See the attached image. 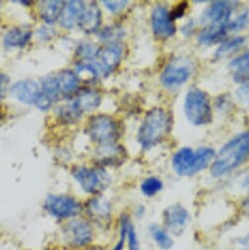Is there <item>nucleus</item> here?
<instances>
[{
    "label": "nucleus",
    "mask_w": 249,
    "mask_h": 250,
    "mask_svg": "<svg viewBox=\"0 0 249 250\" xmlns=\"http://www.w3.org/2000/svg\"><path fill=\"white\" fill-rule=\"evenodd\" d=\"M237 2L234 1H214L203 12L202 23L205 27L198 35V41L202 44H212L222 41L228 32V25L230 21L232 11Z\"/></svg>",
    "instance_id": "1"
},
{
    "label": "nucleus",
    "mask_w": 249,
    "mask_h": 250,
    "mask_svg": "<svg viewBox=\"0 0 249 250\" xmlns=\"http://www.w3.org/2000/svg\"><path fill=\"white\" fill-rule=\"evenodd\" d=\"M249 158V132L237 135L227 143L217 155H215L211 173L214 177H223Z\"/></svg>",
    "instance_id": "2"
},
{
    "label": "nucleus",
    "mask_w": 249,
    "mask_h": 250,
    "mask_svg": "<svg viewBox=\"0 0 249 250\" xmlns=\"http://www.w3.org/2000/svg\"><path fill=\"white\" fill-rule=\"evenodd\" d=\"M171 130V117L163 108L148 111L141 125L138 141L141 146L148 150L159 145Z\"/></svg>",
    "instance_id": "3"
},
{
    "label": "nucleus",
    "mask_w": 249,
    "mask_h": 250,
    "mask_svg": "<svg viewBox=\"0 0 249 250\" xmlns=\"http://www.w3.org/2000/svg\"><path fill=\"white\" fill-rule=\"evenodd\" d=\"M215 158V151L200 147L196 151L189 147L181 148L173 157V168L180 176L190 177L206 169Z\"/></svg>",
    "instance_id": "4"
},
{
    "label": "nucleus",
    "mask_w": 249,
    "mask_h": 250,
    "mask_svg": "<svg viewBox=\"0 0 249 250\" xmlns=\"http://www.w3.org/2000/svg\"><path fill=\"white\" fill-rule=\"evenodd\" d=\"M63 244L71 250H84L93 244L94 229L85 219L74 218L65 224L61 230Z\"/></svg>",
    "instance_id": "5"
},
{
    "label": "nucleus",
    "mask_w": 249,
    "mask_h": 250,
    "mask_svg": "<svg viewBox=\"0 0 249 250\" xmlns=\"http://www.w3.org/2000/svg\"><path fill=\"white\" fill-rule=\"evenodd\" d=\"M185 113L195 126L209 124L212 120V107L208 95L199 88L191 87L186 95Z\"/></svg>",
    "instance_id": "6"
},
{
    "label": "nucleus",
    "mask_w": 249,
    "mask_h": 250,
    "mask_svg": "<svg viewBox=\"0 0 249 250\" xmlns=\"http://www.w3.org/2000/svg\"><path fill=\"white\" fill-rule=\"evenodd\" d=\"M86 134L89 138L101 146L115 145L121 137V129L118 122L108 115H95L87 123Z\"/></svg>",
    "instance_id": "7"
},
{
    "label": "nucleus",
    "mask_w": 249,
    "mask_h": 250,
    "mask_svg": "<svg viewBox=\"0 0 249 250\" xmlns=\"http://www.w3.org/2000/svg\"><path fill=\"white\" fill-rule=\"evenodd\" d=\"M72 175L84 192L94 196L101 194L110 185V176L101 167H75Z\"/></svg>",
    "instance_id": "8"
},
{
    "label": "nucleus",
    "mask_w": 249,
    "mask_h": 250,
    "mask_svg": "<svg viewBox=\"0 0 249 250\" xmlns=\"http://www.w3.org/2000/svg\"><path fill=\"white\" fill-rule=\"evenodd\" d=\"M44 210L57 220H71L82 211V204L73 196L66 194H49L43 204Z\"/></svg>",
    "instance_id": "9"
},
{
    "label": "nucleus",
    "mask_w": 249,
    "mask_h": 250,
    "mask_svg": "<svg viewBox=\"0 0 249 250\" xmlns=\"http://www.w3.org/2000/svg\"><path fill=\"white\" fill-rule=\"evenodd\" d=\"M194 70V63L191 59L180 56L171 60L161 74V83L168 88H175L183 85L190 78Z\"/></svg>",
    "instance_id": "10"
},
{
    "label": "nucleus",
    "mask_w": 249,
    "mask_h": 250,
    "mask_svg": "<svg viewBox=\"0 0 249 250\" xmlns=\"http://www.w3.org/2000/svg\"><path fill=\"white\" fill-rule=\"evenodd\" d=\"M123 55V46L120 42L108 43L98 48L96 54L89 61L96 70L98 77H107L119 66Z\"/></svg>",
    "instance_id": "11"
},
{
    "label": "nucleus",
    "mask_w": 249,
    "mask_h": 250,
    "mask_svg": "<svg viewBox=\"0 0 249 250\" xmlns=\"http://www.w3.org/2000/svg\"><path fill=\"white\" fill-rule=\"evenodd\" d=\"M190 220L188 211L180 203H174L163 212V227L174 235H180L187 229Z\"/></svg>",
    "instance_id": "12"
},
{
    "label": "nucleus",
    "mask_w": 249,
    "mask_h": 250,
    "mask_svg": "<svg viewBox=\"0 0 249 250\" xmlns=\"http://www.w3.org/2000/svg\"><path fill=\"white\" fill-rule=\"evenodd\" d=\"M84 210L92 225L94 224L99 228H107L110 224L112 206L106 198L100 195L90 198L85 203Z\"/></svg>",
    "instance_id": "13"
},
{
    "label": "nucleus",
    "mask_w": 249,
    "mask_h": 250,
    "mask_svg": "<svg viewBox=\"0 0 249 250\" xmlns=\"http://www.w3.org/2000/svg\"><path fill=\"white\" fill-rule=\"evenodd\" d=\"M151 27L154 35L160 39H169L176 33L171 12L163 6H156L151 13Z\"/></svg>",
    "instance_id": "14"
},
{
    "label": "nucleus",
    "mask_w": 249,
    "mask_h": 250,
    "mask_svg": "<svg viewBox=\"0 0 249 250\" xmlns=\"http://www.w3.org/2000/svg\"><path fill=\"white\" fill-rule=\"evenodd\" d=\"M101 102L98 91L90 88H83L75 93L70 105L82 116L83 113L96 109Z\"/></svg>",
    "instance_id": "15"
},
{
    "label": "nucleus",
    "mask_w": 249,
    "mask_h": 250,
    "mask_svg": "<svg viewBox=\"0 0 249 250\" xmlns=\"http://www.w3.org/2000/svg\"><path fill=\"white\" fill-rule=\"evenodd\" d=\"M11 91L13 95L21 102L26 104H37L42 93V88L33 81L25 80L16 83Z\"/></svg>",
    "instance_id": "16"
},
{
    "label": "nucleus",
    "mask_w": 249,
    "mask_h": 250,
    "mask_svg": "<svg viewBox=\"0 0 249 250\" xmlns=\"http://www.w3.org/2000/svg\"><path fill=\"white\" fill-rule=\"evenodd\" d=\"M126 150L121 146H101L96 151V158L99 164L104 166H118L126 160Z\"/></svg>",
    "instance_id": "17"
},
{
    "label": "nucleus",
    "mask_w": 249,
    "mask_h": 250,
    "mask_svg": "<svg viewBox=\"0 0 249 250\" xmlns=\"http://www.w3.org/2000/svg\"><path fill=\"white\" fill-rule=\"evenodd\" d=\"M85 9V4L83 1H68L64 3L60 16V24L66 29H73L79 25L80 19Z\"/></svg>",
    "instance_id": "18"
},
{
    "label": "nucleus",
    "mask_w": 249,
    "mask_h": 250,
    "mask_svg": "<svg viewBox=\"0 0 249 250\" xmlns=\"http://www.w3.org/2000/svg\"><path fill=\"white\" fill-rule=\"evenodd\" d=\"M101 11L95 2L85 5V9L80 19L79 27L85 33L91 34L98 31L101 24Z\"/></svg>",
    "instance_id": "19"
},
{
    "label": "nucleus",
    "mask_w": 249,
    "mask_h": 250,
    "mask_svg": "<svg viewBox=\"0 0 249 250\" xmlns=\"http://www.w3.org/2000/svg\"><path fill=\"white\" fill-rule=\"evenodd\" d=\"M55 79L61 97L72 96L77 92L80 80L73 71L64 70L58 73Z\"/></svg>",
    "instance_id": "20"
},
{
    "label": "nucleus",
    "mask_w": 249,
    "mask_h": 250,
    "mask_svg": "<svg viewBox=\"0 0 249 250\" xmlns=\"http://www.w3.org/2000/svg\"><path fill=\"white\" fill-rule=\"evenodd\" d=\"M32 38V32L26 28H15L10 30L4 37V44L7 47H23Z\"/></svg>",
    "instance_id": "21"
},
{
    "label": "nucleus",
    "mask_w": 249,
    "mask_h": 250,
    "mask_svg": "<svg viewBox=\"0 0 249 250\" xmlns=\"http://www.w3.org/2000/svg\"><path fill=\"white\" fill-rule=\"evenodd\" d=\"M149 233L155 245L161 250H170L173 247V237L164 227L155 224L151 225L149 227Z\"/></svg>",
    "instance_id": "22"
},
{
    "label": "nucleus",
    "mask_w": 249,
    "mask_h": 250,
    "mask_svg": "<svg viewBox=\"0 0 249 250\" xmlns=\"http://www.w3.org/2000/svg\"><path fill=\"white\" fill-rule=\"evenodd\" d=\"M64 2L62 1H42L41 2L40 13L42 19L47 24H53L60 19Z\"/></svg>",
    "instance_id": "23"
},
{
    "label": "nucleus",
    "mask_w": 249,
    "mask_h": 250,
    "mask_svg": "<svg viewBox=\"0 0 249 250\" xmlns=\"http://www.w3.org/2000/svg\"><path fill=\"white\" fill-rule=\"evenodd\" d=\"M246 43V39L244 37H234L231 39L226 40L222 44L217 48L215 55L218 58L226 57L231 55L232 53L241 49Z\"/></svg>",
    "instance_id": "24"
},
{
    "label": "nucleus",
    "mask_w": 249,
    "mask_h": 250,
    "mask_svg": "<svg viewBox=\"0 0 249 250\" xmlns=\"http://www.w3.org/2000/svg\"><path fill=\"white\" fill-rule=\"evenodd\" d=\"M229 69L232 71L235 77H248L249 76V49L244 53L234 58L230 64Z\"/></svg>",
    "instance_id": "25"
},
{
    "label": "nucleus",
    "mask_w": 249,
    "mask_h": 250,
    "mask_svg": "<svg viewBox=\"0 0 249 250\" xmlns=\"http://www.w3.org/2000/svg\"><path fill=\"white\" fill-rule=\"evenodd\" d=\"M163 188V183L160 179L156 177L146 178L141 186V189L145 196L152 197L160 192Z\"/></svg>",
    "instance_id": "26"
},
{
    "label": "nucleus",
    "mask_w": 249,
    "mask_h": 250,
    "mask_svg": "<svg viewBox=\"0 0 249 250\" xmlns=\"http://www.w3.org/2000/svg\"><path fill=\"white\" fill-rule=\"evenodd\" d=\"M131 218L128 215H123L120 219V229H119V238L112 247L111 250H124L127 244V228Z\"/></svg>",
    "instance_id": "27"
},
{
    "label": "nucleus",
    "mask_w": 249,
    "mask_h": 250,
    "mask_svg": "<svg viewBox=\"0 0 249 250\" xmlns=\"http://www.w3.org/2000/svg\"><path fill=\"white\" fill-rule=\"evenodd\" d=\"M127 246L128 250H141V243L139 239V235L137 232V229L132 222V220L129 222L128 228H127Z\"/></svg>",
    "instance_id": "28"
},
{
    "label": "nucleus",
    "mask_w": 249,
    "mask_h": 250,
    "mask_svg": "<svg viewBox=\"0 0 249 250\" xmlns=\"http://www.w3.org/2000/svg\"><path fill=\"white\" fill-rule=\"evenodd\" d=\"M123 36V31L117 27H109L103 29L99 37L101 40L108 42L109 43H114V42H119V40Z\"/></svg>",
    "instance_id": "29"
},
{
    "label": "nucleus",
    "mask_w": 249,
    "mask_h": 250,
    "mask_svg": "<svg viewBox=\"0 0 249 250\" xmlns=\"http://www.w3.org/2000/svg\"><path fill=\"white\" fill-rule=\"evenodd\" d=\"M249 23V12L245 11L238 15L234 20L229 21L228 25V32H238L244 29Z\"/></svg>",
    "instance_id": "30"
},
{
    "label": "nucleus",
    "mask_w": 249,
    "mask_h": 250,
    "mask_svg": "<svg viewBox=\"0 0 249 250\" xmlns=\"http://www.w3.org/2000/svg\"><path fill=\"white\" fill-rule=\"evenodd\" d=\"M105 7L110 10L112 13H119L123 9L126 8L128 1H124V0H118V1H112V0H105L103 1Z\"/></svg>",
    "instance_id": "31"
},
{
    "label": "nucleus",
    "mask_w": 249,
    "mask_h": 250,
    "mask_svg": "<svg viewBox=\"0 0 249 250\" xmlns=\"http://www.w3.org/2000/svg\"><path fill=\"white\" fill-rule=\"evenodd\" d=\"M239 99L249 107V79L242 83L237 91Z\"/></svg>",
    "instance_id": "32"
},
{
    "label": "nucleus",
    "mask_w": 249,
    "mask_h": 250,
    "mask_svg": "<svg viewBox=\"0 0 249 250\" xmlns=\"http://www.w3.org/2000/svg\"><path fill=\"white\" fill-rule=\"evenodd\" d=\"M8 83H9L8 77L4 74H0V101H1V99L5 96Z\"/></svg>",
    "instance_id": "33"
},
{
    "label": "nucleus",
    "mask_w": 249,
    "mask_h": 250,
    "mask_svg": "<svg viewBox=\"0 0 249 250\" xmlns=\"http://www.w3.org/2000/svg\"><path fill=\"white\" fill-rule=\"evenodd\" d=\"M187 6V3H181L180 5H178V7H177L173 12H171L172 18L175 20V19H177V18L183 17L184 14H185V12H186Z\"/></svg>",
    "instance_id": "34"
},
{
    "label": "nucleus",
    "mask_w": 249,
    "mask_h": 250,
    "mask_svg": "<svg viewBox=\"0 0 249 250\" xmlns=\"http://www.w3.org/2000/svg\"><path fill=\"white\" fill-rule=\"evenodd\" d=\"M235 243L241 247V248H244V249H247L249 248V230L242 236L238 237L235 241Z\"/></svg>",
    "instance_id": "35"
},
{
    "label": "nucleus",
    "mask_w": 249,
    "mask_h": 250,
    "mask_svg": "<svg viewBox=\"0 0 249 250\" xmlns=\"http://www.w3.org/2000/svg\"><path fill=\"white\" fill-rule=\"evenodd\" d=\"M84 250H106L103 246H100V245H91V246H89V247H87L86 249H84Z\"/></svg>",
    "instance_id": "36"
},
{
    "label": "nucleus",
    "mask_w": 249,
    "mask_h": 250,
    "mask_svg": "<svg viewBox=\"0 0 249 250\" xmlns=\"http://www.w3.org/2000/svg\"><path fill=\"white\" fill-rule=\"evenodd\" d=\"M244 187L247 188V189H249V177L248 178H246V180H245V182H244Z\"/></svg>",
    "instance_id": "37"
},
{
    "label": "nucleus",
    "mask_w": 249,
    "mask_h": 250,
    "mask_svg": "<svg viewBox=\"0 0 249 250\" xmlns=\"http://www.w3.org/2000/svg\"><path fill=\"white\" fill-rule=\"evenodd\" d=\"M43 250H54V249H51V248H45V249H43Z\"/></svg>",
    "instance_id": "38"
}]
</instances>
